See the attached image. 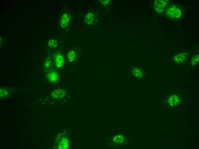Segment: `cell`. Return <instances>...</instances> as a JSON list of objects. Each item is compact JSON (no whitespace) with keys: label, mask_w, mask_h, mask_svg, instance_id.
Here are the masks:
<instances>
[{"label":"cell","mask_w":199,"mask_h":149,"mask_svg":"<svg viewBox=\"0 0 199 149\" xmlns=\"http://www.w3.org/2000/svg\"><path fill=\"white\" fill-rule=\"evenodd\" d=\"M168 2L165 0H157L154 3V8L155 11L158 13L164 12L167 8Z\"/></svg>","instance_id":"6da1fadb"},{"label":"cell","mask_w":199,"mask_h":149,"mask_svg":"<svg viewBox=\"0 0 199 149\" xmlns=\"http://www.w3.org/2000/svg\"><path fill=\"white\" fill-rule=\"evenodd\" d=\"M166 14L169 17L174 19H178L182 15V12L178 7L172 6L170 7L167 11Z\"/></svg>","instance_id":"7a4b0ae2"},{"label":"cell","mask_w":199,"mask_h":149,"mask_svg":"<svg viewBox=\"0 0 199 149\" xmlns=\"http://www.w3.org/2000/svg\"><path fill=\"white\" fill-rule=\"evenodd\" d=\"M47 77L50 81L55 83L58 81L59 75L58 72L55 70H51L47 73Z\"/></svg>","instance_id":"3957f363"},{"label":"cell","mask_w":199,"mask_h":149,"mask_svg":"<svg viewBox=\"0 0 199 149\" xmlns=\"http://www.w3.org/2000/svg\"><path fill=\"white\" fill-rule=\"evenodd\" d=\"M70 16L69 14H64L60 19V24L61 27L66 28L68 27L70 23Z\"/></svg>","instance_id":"277c9868"},{"label":"cell","mask_w":199,"mask_h":149,"mask_svg":"<svg viewBox=\"0 0 199 149\" xmlns=\"http://www.w3.org/2000/svg\"><path fill=\"white\" fill-rule=\"evenodd\" d=\"M55 63L56 67L58 68L62 67L65 62L64 56L60 53L57 54L55 57Z\"/></svg>","instance_id":"5b68a950"},{"label":"cell","mask_w":199,"mask_h":149,"mask_svg":"<svg viewBox=\"0 0 199 149\" xmlns=\"http://www.w3.org/2000/svg\"><path fill=\"white\" fill-rule=\"evenodd\" d=\"M51 94L52 96L54 98H61L66 96V92L64 90L59 89L54 90Z\"/></svg>","instance_id":"8992f818"},{"label":"cell","mask_w":199,"mask_h":149,"mask_svg":"<svg viewBox=\"0 0 199 149\" xmlns=\"http://www.w3.org/2000/svg\"><path fill=\"white\" fill-rule=\"evenodd\" d=\"M168 101L170 106H175L180 103V98L177 95H173L169 98Z\"/></svg>","instance_id":"52a82bcc"},{"label":"cell","mask_w":199,"mask_h":149,"mask_svg":"<svg viewBox=\"0 0 199 149\" xmlns=\"http://www.w3.org/2000/svg\"><path fill=\"white\" fill-rule=\"evenodd\" d=\"M187 57L186 54L184 53H180L175 56L174 60L177 64H181L186 60Z\"/></svg>","instance_id":"ba28073f"},{"label":"cell","mask_w":199,"mask_h":149,"mask_svg":"<svg viewBox=\"0 0 199 149\" xmlns=\"http://www.w3.org/2000/svg\"><path fill=\"white\" fill-rule=\"evenodd\" d=\"M94 19V15L91 13H88L84 18V21L88 25H91L93 23Z\"/></svg>","instance_id":"9c48e42d"},{"label":"cell","mask_w":199,"mask_h":149,"mask_svg":"<svg viewBox=\"0 0 199 149\" xmlns=\"http://www.w3.org/2000/svg\"><path fill=\"white\" fill-rule=\"evenodd\" d=\"M69 141L66 138H64L59 143L58 146L59 149H66L69 146Z\"/></svg>","instance_id":"30bf717a"},{"label":"cell","mask_w":199,"mask_h":149,"mask_svg":"<svg viewBox=\"0 0 199 149\" xmlns=\"http://www.w3.org/2000/svg\"><path fill=\"white\" fill-rule=\"evenodd\" d=\"M67 57L70 62L72 63L74 61L76 57V54L75 52L73 50L70 51L68 53Z\"/></svg>","instance_id":"8fae6325"},{"label":"cell","mask_w":199,"mask_h":149,"mask_svg":"<svg viewBox=\"0 0 199 149\" xmlns=\"http://www.w3.org/2000/svg\"><path fill=\"white\" fill-rule=\"evenodd\" d=\"M133 73L134 75L138 78H141L143 76L142 71L139 68H134L133 70Z\"/></svg>","instance_id":"7c38bea8"},{"label":"cell","mask_w":199,"mask_h":149,"mask_svg":"<svg viewBox=\"0 0 199 149\" xmlns=\"http://www.w3.org/2000/svg\"><path fill=\"white\" fill-rule=\"evenodd\" d=\"M199 61V55H195L191 59L190 62V65L192 67L196 65Z\"/></svg>","instance_id":"4fadbf2b"},{"label":"cell","mask_w":199,"mask_h":149,"mask_svg":"<svg viewBox=\"0 0 199 149\" xmlns=\"http://www.w3.org/2000/svg\"><path fill=\"white\" fill-rule=\"evenodd\" d=\"M58 45L57 41L54 39H52L49 41L48 43V46L51 48H56Z\"/></svg>","instance_id":"5bb4252c"},{"label":"cell","mask_w":199,"mask_h":149,"mask_svg":"<svg viewBox=\"0 0 199 149\" xmlns=\"http://www.w3.org/2000/svg\"><path fill=\"white\" fill-rule=\"evenodd\" d=\"M8 92L5 89L1 88L0 90V95L1 97L3 98L6 96L8 94Z\"/></svg>","instance_id":"9a60e30c"},{"label":"cell","mask_w":199,"mask_h":149,"mask_svg":"<svg viewBox=\"0 0 199 149\" xmlns=\"http://www.w3.org/2000/svg\"><path fill=\"white\" fill-rule=\"evenodd\" d=\"M51 64V61L49 59H47L46 60L44 64L45 68L46 69L49 68L50 67Z\"/></svg>","instance_id":"2e32d148"}]
</instances>
